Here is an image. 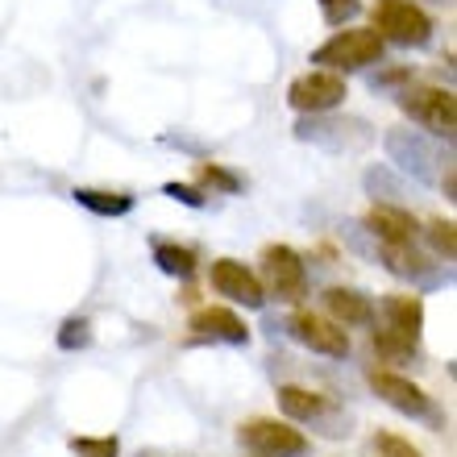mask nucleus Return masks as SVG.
<instances>
[{
	"label": "nucleus",
	"instance_id": "4be33fe9",
	"mask_svg": "<svg viewBox=\"0 0 457 457\" xmlns=\"http://www.w3.org/2000/svg\"><path fill=\"white\" fill-rule=\"evenodd\" d=\"M374 453H378V457H424L420 449L411 445V441H403V436H395V433H378V436H374Z\"/></svg>",
	"mask_w": 457,
	"mask_h": 457
},
{
	"label": "nucleus",
	"instance_id": "0eeeda50",
	"mask_svg": "<svg viewBox=\"0 0 457 457\" xmlns=\"http://www.w3.org/2000/svg\"><path fill=\"white\" fill-rule=\"evenodd\" d=\"M345 79H341L337 71H308L300 75L295 84L287 87V104L295 112H312V117H320V112L337 109L341 100H345Z\"/></svg>",
	"mask_w": 457,
	"mask_h": 457
},
{
	"label": "nucleus",
	"instance_id": "4468645a",
	"mask_svg": "<svg viewBox=\"0 0 457 457\" xmlns=\"http://www.w3.org/2000/svg\"><path fill=\"white\" fill-rule=\"evenodd\" d=\"M278 408L287 420H320L328 411V399L308 386H278Z\"/></svg>",
	"mask_w": 457,
	"mask_h": 457
},
{
	"label": "nucleus",
	"instance_id": "f3484780",
	"mask_svg": "<svg viewBox=\"0 0 457 457\" xmlns=\"http://www.w3.org/2000/svg\"><path fill=\"white\" fill-rule=\"evenodd\" d=\"M386 145H391V154H395V162H403L408 170H416V175H428V167H424V158H428V150H424L420 137H408V133H391L386 137Z\"/></svg>",
	"mask_w": 457,
	"mask_h": 457
},
{
	"label": "nucleus",
	"instance_id": "f03ea898",
	"mask_svg": "<svg viewBox=\"0 0 457 457\" xmlns=\"http://www.w3.org/2000/svg\"><path fill=\"white\" fill-rule=\"evenodd\" d=\"M374 34L399 46H424L433 37V21L411 0H378L374 4Z\"/></svg>",
	"mask_w": 457,
	"mask_h": 457
},
{
	"label": "nucleus",
	"instance_id": "7ed1b4c3",
	"mask_svg": "<svg viewBox=\"0 0 457 457\" xmlns=\"http://www.w3.org/2000/svg\"><path fill=\"white\" fill-rule=\"evenodd\" d=\"M241 445L253 449L258 457H308L312 453V441L291 428L287 420H250L241 424Z\"/></svg>",
	"mask_w": 457,
	"mask_h": 457
},
{
	"label": "nucleus",
	"instance_id": "393cba45",
	"mask_svg": "<svg viewBox=\"0 0 457 457\" xmlns=\"http://www.w3.org/2000/svg\"><path fill=\"white\" fill-rule=\"evenodd\" d=\"M200 179H204L208 187H220V192H237L241 187L237 175H228V170L217 167V162H204V167H200Z\"/></svg>",
	"mask_w": 457,
	"mask_h": 457
},
{
	"label": "nucleus",
	"instance_id": "1a4fd4ad",
	"mask_svg": "<svg viewBox=\"0 0 457 457\" xmlns=\"http://www.w3.org/2000/svg\"><path fill=\"white\" fill-rule=\"evenodd\" d=\"M287 328L300 345L316 349V353H328V358H345L349 353V333L337 320H325V316H316V312H295L287 320Z\"/></svg>",
	"mask_w": 457,
	"mask_h": 457
},
{
	"label": "nucleus",
	"instance_id": "ddd939ff",
	"mask_svg": "<svg viewBox=\"0 0 457 457\" xmlns=\"http://www.w3.org/2000/svg\"><path fill=\"white\" fill-rule=\"evenodd\" d=\"M383 325L403 333L408 341H420L424 328V303L416 295H386L383 300Z\"/></svg>",
	"mask_w": 457,
	"mask_h": 457
},
{
	"label": "nucleus",
	"instance_id": "39448f33",
	"mask_svg": "<svg viewBox=\"0 0 457 457\" xmlns=\"http://www.w3.org/2000/svg\"><path fill=\"white\" fill-rule=\"evenodd\" d=\"M399 104H403V112H408L411 120L428 125V129L441 133V137H453V129H457V100H453L449 87H408V92L399 96Z\"/></svg>",
	"mask_w": 457,
	"mask_h": 457
},
{
	"label": "nucleus",
	"instance_id": "dca6fc26",
	"mask_svg": "<svg viewBox=\"0 0 457 457\" xmlns=\"http://www.w3.org/2000/svg\"><path fill=\"white\" fill-rule=\"evenodd\" d=\"M154 262H158V270L170 278H192L195 275V253L187 250V245H175V241H158Z\"/></svg>",
	"mask_w": 457,
	"mask_h": 457
},
{
	"label": "nucleus",
	"instance_id": "b1692460",
	"mask_svg": "<svg viewBox=\"0 0 457 457\" xmlns=\"http://www.w3.org/2000/svg\"><path fill=\"white\" fill-rule=\"evenodd\" d=\"M87 341H92V333H87V320H79V316H71L59 328V349H84Z\"/></svg>",
	"mask_w": 457,
	"mask_h": 457
},
{
	"label": "nucleus",
	"instance_id": "2eb2a0df",
	"mask_svg": "<svg viewBox=\"0 0 457 457\" xmlns=\"http://www.w3.org/2000/svg\"><path fill=\"white\" fill-rule=\"evenodd\" d=\"M75 204H84L96 217H125V212H133V195L100 192V187H75Z\"/></svg>",
	"mask_w": 457,
	"mask_h": 457
},
{
	"label": "nucleus",
	"instance_id": "f257e3e1",
	"mask_svg": "<svg viewBox=\"0 0 457 457\" xmlns=\"http://www.w3.org/2000/svg\"><path fill=\"white\" fill-rule=\"evenodd\" d=\"M386 42L374 29H337L325 46L312 50V62H320V71H361L370 62H383Z\"/></svg>",
	"mask_w": 457,
	"mask_h": 457
},
{
	"label": "nucleus",
	"instance_id": "20e7f679",
	"mask_svg": "<svg viewBox=\"0 0 457 457\" xmlns=\"http://www.w3.org/2000/svg\"><path fill=\"white\" fill-rule=\"evenodd\" d=\"M262 287H270V295L283 303H295L308 295V270L303 258L291 245H266L262 250Z\"/></svg>",
	"mask_w": 457,
	"mask_h": 457
},
{
	"label": "nucleus",
	"instance_id": "a211bd4d",
	"mask_svg": "<svg viewBox=\"0 0 457 457\" xmlns=\"http://www.w3.org/2000/svg\"><path fill=\"white\" fill-rule=\"evenodd\" d=\"M383 258H386V266H391V275L416 278V275H420V270H424L420 253L411 250V241H408V245H383Z\"/></svg>",
	"mask_w": 457,
	"mask_h": 457
},
{
	"label": "nucleus",
	"instance_id": "6ab92c4d",
	"mask_svg": "<svg viewBox=\"0 0 457 457\" xmlns=\"http://www.w3.org/2000/svg\"><path fill=\"white\" fill-rule=\"evenodd\" d=\"M374 349L378 353H386V358H395V361H403V358H411L416 353V341H408L403 333H395V328H374Z\"/></svg>",
	"mask_w": 457,
	"mask_h": 457
},
{
	"label": "nucleus",
	"instance_id": "a878e982",
	"mask_svg": "<svg viewBox=\"0 0 457 457\" xmlns=\"http://www.w3.org/2000/svg\"><path fill=\"white\" fill-rule=\"evenodd\" d=\"M167 195L179 200V204H187V208H204V195L195 192V187H187V183H167Z\"/></svg>",
	"mask_w": 457,
	"mask_h": 457
},
{
	"label": "nucleus",
	"instance_id": "9d476101",
	"mask_svg": "<svg viewBox=\"0 0 457 457\" xmlns=\"http://www.w3.org/2000/svg\"><path fill=\"white\" fill-rule=\"evenodd\" d=\"M192 333L195 337L225 341V345H245V341H250L245 320H241L237 312H228V308H200V312L192 316Z\"/></svg>",
	"mask_w": 457,
	"mask_h": 457
},
{
	"label": "nucleus",
	"instance_id": "423d86ee",
	"mask_svg": "<svg viewBox=\"0 0 457 457\" xmlns=\"http://www.w3.org/2000/svg\"><path fill=\"white\" fill-rule=\"evenodd\" d=\"M370 386H374V395L383 399L386 408H395L399 416L428 420V424L441 420V416H436V408H433V399L424 395V391L411 383V378H399V374H391V370H374L370 374Z\"/></svg>",
	"mask_w": 457,
	"mask_h": 457
},
{
	"label": "nucleus",
	"instance_id": "aec40b11",
	"mask_svg": "<svg viewBox=\"0 0 457 457\" xmlns=\"http://www.w3.org/2000/svg\"><path fill=\"white\" fill-rule=\"evenodd\" d=\"M71 453L75 457H117L120 445H117V436H71Z\"/></svg>",
	"mask_w": 457,
	"mask_h": 457
},
{
	"label": "nucleus",
	"instance_id": "6e6552de",
	"mask_svg": "<svg viewBox=\"0 0 457 457\" xmlns=\"http://www.w3.org/2000/svg\"><path fill=\"white\" fill-rule=\"evenodd\" d=\"M208 283H212V291H217V295L241 303V308H262V303H266L262 278L253 275L245 262H233V258H217V262H212V270H208Z\"/></svg>",
	"mask_w": 457,
	"mask_h": 457
},
{
	"label": "nucleus",
	"instance_id": "412c9836",
	"mask_svg": "<svg viewBox=\"0 0 457 457\" xmlns=\"http://www.w3.org/2000/svg\"><path fill=\"white\" fill-rule=\"evenodd\" d=\"M428 241H433V250L445 258V262H453L457 253V233H453V220H433L428 225Z\"/></svg>",
	"mask_w": 457,
	"mask_h": 457
},
{
	"label": "nucleus",
	"instance_id": "5701e85b",
	"mask_svg": "<svg viewBox=\"0 0 457 457\" xmlns=\"http://www.w3.org/2000/svg\"><path fill=\"white\" fill-rule=\"evenodd\" d=\"M316 4H320V12H325L328 25H345L361 12V0H316Z\"/></svg>",
	"mask_w": 457,
	"mask_h": 457
},
{
	"label": "nucleus",
	"instance_id": "9b49d317",
	"mask_svg": "<svg viewBox=\"0 0 457 457\" xmlns=\"http://www.w3.org/2000/svg\"><path fill=\"white\" fill-rule=\"evenodd\" d=\"M325 308L341 328L374 325V316H378L374 312V303H370V295H361V291H353V287H328L325 291Z\"/></svg>",
	"mask_w": 457,
	"mask_h": 457
},
{
	"label": "nucleus",
	"instance_id": "f8f14e48",
	"mask_svg": "<svg viewBox=\"0 0 457 457\" xmlns=\"http://www.w3.org/2000/svg\"><path fill=\"white\" fill-rule=\"evenodd\" d=\"M366 228H370L374 237L383 241V245H408L416 237V217H408L403 208H370V217H366Z\"/></svg>",
	"mask_w": 457,
	"mask_h": 457
}]
</instances>
